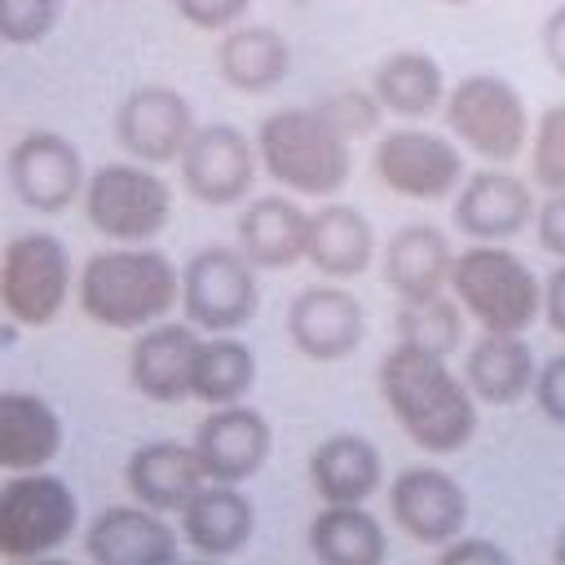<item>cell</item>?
I'll return each instance as SVG.
<instances>
[{
    "label": "cell",
    "instance_id": "1",
    "mask_svg": "<svg viewBox=\"0 0 565 565\" xmlns=\"http://www.w3.org/2000/svg\"><path fill=\"white\" fill-rule=\"evenodd\" d=\"M380 397L397 428L424 455H459L477 437V397L468 393L463 375L450 371V358L393 344L375 366Z\"/></svg>",
    "mask_w": 565,
    "mask_h": 565
},
{
    "label": "cell",
    "instance_id": "2",
    "mask_svg": "<svg viewBox=\"0 0 565 565\" xmlns=\"http://www.w3.org/2000/svg\"><path fill=\"white\" fill-rule=\"evenodd\" d=\"M75 305L106 331H146L181 305V269L150 243L102 247L75 274Z\"/></svg>",
    "mask_w": 565,
    "mask_h": 565
},
{
    "label": "cell",
    "instance_id": "3",
    "mask_svg": "<svg viewBox=\"0 0 565 565\" xmlns=\"http://www.w3.org/2000/svg\"><path fill=\"white\" fill-rule=\"evenodd\" d=\"M252 137L260 172L296 199H335L353 177V141L318 106H282Z\"/></svg>",
    "mask_w": 565,
    "mask_h": 565
},
{
    "label": "cell",
    "instance_id": "4",
    "mask_svg": "<svg viewBox=\"0 0 565 565\" xmlns=\"http://www.w3.org/2000/svg\"><path fill=\"white\" fill-rule=\"evenodd\" d=\"M446 291L481 331L525 335L543 318V278L503 243H472L455 252Z\"/></svg>",
    "mask_w": 565,
    "mask_h": 565
},
{
    "label": "cell",
    "instance_id": "5",
    "mask_svg": "<svg viewBox=\"0 0 565 565\" xmlns=\"http://www.w3.org/2000/svg\"><path fill=\"white\" fill-rule=\"evenodd\" d=\"M446 128L459 150H472L486 163H512L530 146V106L521 88L494 71H468L446 88L441 102Z\"/></svg>",
    "mask_w": 565,
    "mask_h": 565
},
{
    "label": "cell",
    "instance_id": "6",
    "mask_svg": "<svg viewBox=\"0 0 565 565\" xmlns=\"http://www.w3.org/2000/svg\"><path fill=\"white\" fill-rule=\"evenodd\" d=\"M84 221L119 247L154 243L172 221V185L159 168L137 159H115L88 172L84 181Z\"/></svg>",
    "mask_w": 565,
    "mask_h": 565
},
{
    "label": "cell",
    "instance_id": "7",
    "mask_svg": "<svg viewBox=\"0 0 565 565\" xmlns=\"http://www.w3.org/2000/svg\"><path fill=\"white\" fill-rule=\"evenodd\" d=\"M75 274L79 269L71 265V252L57 234H13L0 247V309L26 331L53 327L75 291Z\"/></svg>",
    "mask_w": 565,
    "mask_h": 565
},
{
    "label": "cell",
    "instance_id": "8",
    "mask_svg": "<svg viewBox=\"0 0 565 565\" xmlns=\"http://www.w3.org/2000/svg\"><path fill=\"white\" fill-rule=\"evenodd\" d=\"M79 530V499L66 477L40 468V472H13L0 486V556L4 561H35L57 556L71 534Z\"/></svg>",
    "mask_w": 565,
    "mask_h": 565
},
{
    "label": "cell",
    "instance_id": "9",
    "mask_svg": "<svg viewBox=\"0 0 565 565\" xmlns=\"http://www.w3.org/2000/svg\"><path fill=\"white\" fill-rule=\"evenodd\" d=\"M256 274L238 247H199L181 265V318L203 335H238L260 309Z\"/></svg>",
    "mask_w": 565,
    "mask_h": 565
},
{
    "label": "cell",
    "instance_id": "10",
    "mask_svg": "<svg viewBox=\"0 0 565 565\" xmlns=\"http://www.w3.org/2000/svg\"><path fill=\"white\" fill-rule=\"evenodd\" d=\"M371 168H375V181L388 194L411 199V203L455 199V190L468 177L459 141H450V137H441L433 128H419V124H402V128L375 132Z\"/></svg>",
    "mask_w": 565,
    "mask_h": 565
},
{
    "label": "cell",
    "instance_id": "11",
    "mask_svg": "<svg viewBox=\"0 0 565 565\" xmlns=\"http://www.w3.org/2000/svg\"><path fill=\"white\" fill-rule=\"evenodd\" d=\"M177 177L190 199L207 207H243L252 199V185L260 181V154L256 137H247L234 124H199L177 159Z\"/></svg>",
    "mask_w": 565,
    "mask_h": 565
},
{
    "label": "cell",
    "instance_id": "12",
    "mask_svg": "<svg viewBox=\"0 0 565 565\" xmlns=\"http://www.w3.org/2000/svg\"><path fill=\"white\" fill-rule=\"evenodd\" d=\"M4 172H9V185H13L18 203L31 207V212H44V216L71 212L84 199V181H88V168H84L79 150L53 128L22 132L9 146Z\"/></svg>",
    "mask_w": 565,
    "mask_h": 565
},
{
    "label": "cell",
    "instance_id": "13",
    "mask_svg": "<svg viewBox=\"0 0 565 565\" xmlns=\"http://www.w3.org/2000/svg\"><path fill=\"white\" fill-rule=\"evenodd\" d=\"M539 199L530 177L512 172L508 163H486L463 177L450 203V221L468 243H512L534 225Z\"/></svg>",
    "mask_w": 565,
    "mask_h": 565
},
{
    "label": "cell",
    "instance_id": "14",
    "mask_svg": "<svg viewBox=\"0 0 565 565\" xmlns=\"http://www.w3.org/2000/svg\"><path fill=\"white\" fill-rule=\"evenodd\" d=\"M393 525L424 547H446L468 525V490L441 463H411L388 481Z\"/></svg>",
    "mask_w": 565,
    "mask_h": 565
},
{
    "label": "cell",
    "instance_id": "15",
    "mask_svg": "<svg viewBox=\"0 0 565 565\" xmlns=\"http://www.w3.org/2000/svg\"><path fill=\"white\" fill-rule=\"evenodd\" d=\"M194 128L199 124H194L190 97L168 84H141L124 93V102L115 106V141L124 146L128 159L150 168L177 163Z\"/></svg>",
    "mask_w": 565,
    "mask_h": 565
},
{
    "label": "cell",
    "instance_id": "16",
    "mask_svg": "<svg viewBox=\"0 0 565 565\" xmlns=\"http://www.w3.org/2000/svg\"><path fill=\"white\" fill-rule=\"evenodd\" d=\"M190 446H194L207 481L243 486L265 468V459L274 450V428H269L265 411H256L247 402L207 406V415L199 419Z\"/></svg>",
    "mask_w": 565,
    "mask_h": 565
},
{
    "label": "cell",
    "instance_id": "17",
    "mask_svg": "<svg viewBox=\"0 0 565 565\" xmlns=\"http://www.w3.org/2000/svg\"><path fill=\"white\" fill-rule=\"evenodd\" d=\"M366 335L362 300L340 282H313L287 305V340L309 362H344Z\"/></svg>",
    "mask_w": 565,
    "mask_h": 565
},
{
    "label": "cell",
    "instance_id": "18",
    "mask_svg": "<svg viewBox=\"0 0 565 565\" xmlns=\"http://www.w3.org/2000/svg\"><path fill=\"white\" fill-rule=\"evenodd\" d=\"M93 565H181V534L163 512L141 503H110L84 525Z\"/></svg>",
    "mask_w": 565,
    "mask_h": 565
},
{
    "label": "cell",
    "instance_id": "19",
    "mask_svg": "<svg viewBox=\"0 0 565 565\" xmlns=\"http://www.w3.org/2000/svg\"><path fill=\"white\" fill-rule=\"evenodd\" d=\"M199 335L185 318H163L146 331L132 335V349H128V384L154 402V406H177V402H190V362H194V349H199Z\"/></svg>",
    "mask_w": 565,
    "mask_h": 565
},
{
    "label": "cell",
    "instance_id": "20",
    "mask_svg": "<svg viewBox=\"0 0 565 565\" xmlns=\"http://www.w3.org/2000/svg\"><path fill=\"white\" fill-rule=\"evenodd\" d=\"M450 265H455V247H450L446 230H437L428 221H411V225L393 230L388 243L380 247V274L388 282V291L397 296V305L441 296L450 282Z\"/></svg>",
    "mask_w": 565,
    "mask_h": 565
},
{
    "label": "cell",
    "instance_id": "21",
    "mask_svg": "<svg viewBox=\"0 0 565 565\" xmlns=\"http://www.w3.org/2000/svg\"><path fill=\"white\" fill-rule=\"evenodd\" d=\"M181 525V543H190L199 556L207 561H230L238 556L252 534H256V508L243 494V486H225V481H203L190 503L177 512Z\"/></svg>",
    "mask_w": 565,
    "mask_h": 565
},
{
    "label": "cell",
    "instance_id": "22",
    "mask_svg": "<svg viewBox=\"0 0 565 565\" xmlns=\"http://www.w3.org/2000/svg\"><path fill=\"white\" fill-rule=\"evenodd\" d=\"M375 225L362 207L353 203H335L322 199L309 212V234H305V260L327 278V282H344L358 278L375 265Z\"/></svg>",
    "mask_w": 565,
    "mask_h": 565
},
{
    "label": "cell",
    "instance_id": "23",
    "mask_svg": "<svg viewBox=\"0 0 565 565\" xmlns=\"http://www.w3.org/2000/svg\"><path fill=\"white\" fill-rule=\"evenodd\" d=\"M463 384L477 397V406H516L534 393L539 358L525 335L481 331L463 353Z\"/></svg>",
    "mask_w": 565,
    "mask_h": 565
},
{
    "label": "cell",
    "instance_id": "24",
    "mask_svg": "<svg viewBox=\"0 0 565 565\" xmlns=\"http://www.w3.org/2000/svg\"><path fill=\"white\" fill-rule=\"evenodd\" d=\"M203 481L207 477H203V463L190 441H146L124 463V486H128L132 503L163 512V516L181 512Z\"/></svg>",
    "mask_w": 565,
    "mask_h": 565
},
{
    "label": "cell",
    "instance_id": "25",
    "mask_svg": "<svg viewBox=\"0 0 565 565\" xmlns=\"http://www.w3.org/2000/svg\"><path fill=\"white\" fill-rule=\"evenodd\" d=\"M234 234H238V252L256 269H291L305 260L309 212L296 203V194H260L243 203Z\"/></svg>",
    "mask_w": 565,
    "mask_h": 565
},
{
    "label": "cell",
    "instance_id": "26",
    "mask_svg": "<svg viewBox=\"0 0 565 565\" xmlns=\"http://www.w3.org/2000/svg\"><path fill=\"white\" fill-rule=\"evenodd\" d=\"M309 486L322 503H371L384 486L380 446L362 433H331L309 450Z\"/></svg>",
    "mask_w": 565,
    "mask_h": 565
},
{
    "label": "cell",
    "instance_id": "27",
    "mask_svg": "<svg viewBox=\"0 0 565 565\" xmlns=\"http://www.w3.org/2000/svg\"><path fill=\"white\" fill-rule=\"evenodd\" d=\"M62 415L31 388H0V472H40L62 455Z\"/></svg>",
    "mask_w": 565,
    "mask_h": 565
},
{
    "label": "cell",
    "instance_id": "28",
    "mask_svg": "<svg viewBox=\"0 0 565 565\" xmlns=\"http://www.w3.org/2000/svg\"><path fill=\"white\" fill-rule=\"evenodd\" d=\"M216 71L234 93L260 97L291 75V44L265 22H238L216 40Z\"/></svg>",
    "mask_w": 565,
    "mask_h": 565
},
{
    "label": "cell",
    "instance_id": "29",
    "mask_svg": "<svg viewBox=\"0 0 565 565\" xmlns=\"http://www.w3.org/2000/svg\"><path fill=\"white\" fill-rule=\"evenodd\" d=\"M446 71L433 53L424 49H397L375 62L371 71V93L384 106V115H397L406 124H419L441 110L446 102Z\"/></svg>",
    "mask_w": 565,
    "mask_h": 565
},
{
    "label": "cell",
    "instance_id": "30",
    "mask_svg": "<svg viewBox=\"0 0 565 565\" xmlns=\"http://www.w3.org/2000/svg\"><path fill=\"white\" fill-rule=\"evenodd\" d=\"M309 556L318 565H384L388 530L366 503H322L309 521Z\"/></svg>",
    "mask_w": 565,
    "mask_h": 565
},
{
    "label": "cell",
    "instance_id": "31",
    "mask_svg": "<svg viewBox=\"0 0 565 565\" xmlns=\"http://www.w3.org/2000/svg\"><path fill=\"white\" fill-rule=\"evenodd\" d=\"M256 384V353L238 335H199L190 362V397L203 406H234L247 402Z\"/></svg>",
    "mask_w": 565,
    "mask_h": 565
},
{
    "label": "cell",
    "instance_id": "32",
    "mask_svg": "<svg viewBox=\"0 0 565 565\" xmlns=\"http://www.w3.org/2000/svg\"><path fill=\"white\" fill-rule=\"evenodd\" d=\"M393 335H397L393 344H411V349L450 358V353H459V340H463V309L455 305L450 291H441V296H433V300L397 305Z\"/></svg>",
    "mask_w": 565,
    "mask_h": 565
},
{
    "label": "cell",
    "instance_id": "33",
    "mask_svg": "<svg viewBox=\"0 0 565 565\" xmlns=\"http://www.w3.org/2000/svg\"><path fill=\"white\" fill-rule=\"evenodd\" d=\"M530 185L543 194L565 190V102H547L530 128Z\"/></svg>",
    "mask_w": 565,
    "mask_h": 565
},
{
    "label": "cell",
    "instance_id": "34",
    "mask_svg": "<svg viewBox=\"0 0 565 565\" xmlns=\"http://www.w3.org/2000/svg\"><path fill=\"white\" fill-rule=\"evenodd\" d=\"M62 22V0H0V44L31 49Z\"/></svg>",
    "mask_w": 565,
    "mask_h": 565
},
{
    "label": "cell",
    "instance_id": "35",
    "mask_svg": "<svg viewBox=\"0 0 565 565\" xmlns=\"http://www.w3.org/2000/svg\"><path fill=\"white\" fill-rule=\"evenodd\" d=\"M313 106H318V110H322L349 141L380 132V115H384V106L375 102L371 88H331V93L318 97Z\"/></svg>",
    "mask_w": 565,
    "mask_h": 565
},
{
    "label": "cell",
    "instance_id": "36",
    "mask_svg": "<svg viewBox=\"0 0 565 565\" xmlns=\"http://www.w3.org/2000/svg\"><path fill=\"white\" fill-rule=\"evenodd\" d=\"M172 9H177L194 31L221 35V31L238 26V22H247L252 0H172Z\"/></svg>",
    "mask_w": 565,
    "mask_h": 565
},
{
    "label": "cell",
    "instance_id": "37",
    "mask_svg": "<svg viewBox=\"0 0 565 565\" xmlns=\"http://www.w3.org/2000/svg\"><path fill=\"white\" fill-rule=\"evenodd\" d=\"M534 406L556 424L565 428V349L552 353L547 362H539V375H534Z\"/></svg>",
    "mask_w": 565,
    "mask_h": 565
},
{
    "label": "cell",
    "instance_id": "38",
    "mask_svg": "<svg viewBox=\"0 0 565 565\" xmlns=\"http://www.w3.org/2000/svg\"><path fill=\"white\" fill-rule=\"evenodd\" d=\"M437 565H516L512 552L481 534H459L437 552Z\"/></svg>",
    "mask_w": 565,
    "mask_h": 565
},
{
    "label": "cell",
    "instance_id": "39",
    "mask_svg": "<svg viewBox=\"0 0 565 565\" xmlns=\"http://www.w3.org/2000/svg\"><path fill=\"white\" fill-rule=\"evenodd\" d=\"M534 243H539V252L565 260V190L539 199V212H534Z\"/></svg>",
    "mask_w": 565,
    "mask_h": 565
},
{
    "label": "cell",
    "instance_id": "40",
    "mask_svg": "<svg viewBox=\"0 0 565 565\" xmlns=\"http://www.w3.org/2000/svg\"><path fill=\"white\" fill-rule=\"evenodd\" d=\"M539 49H543V62L565 79V4H556L543 26H539Z\"/></svg>",
    "mask_w": 565,
    "mask_h": 565
},
{
    "label": "cell",
    "instance_id": "41",
    "mask_svg": "<svg viewBox=\"0 0 565 565\" xmlns=\"http://www.w3.org/2000/svg\"><path fill=\"white\" fill-rule=\"evenodd\" d=\"M543 322L565 340V260L543 278Z\"/></svg>",
    "mask_w": 565,
    "mask_h": 565
},
{
    "label": "cell",
    "instance_id": "42",
    "mask_svg": "<svg viewBox=\"0 0 565 565\" xmlns=\"http://www.w3.org/2000/svg\"><path fill=\"white\" fill-rule=\"evenodd\" d=\"M552 565H565V530H561L556 543H552Z\"/></svg>",
    "mask_w": 565,
    "mask_h": 565
},
{
    "label": "cell",
    "instance_id": "43",
    "mask_svg": "<svg viewBox=\"0 0 565 565\" xmlns=\"http://www.w3.org/2000/svg\"><path fill=\"white\" fill-rule=\"evenodd\" d=\"M18 565H71L66 556H35V561H18Z\"/></svg>",
    "mask_w": 565,
    "mask_h": 565
},
{
    "label": "cell",
    "instance_id": "44",
    "mask_svg": "<svg viewBox=\"0 0 565 565\" xmlns=\"http://www.w3.org/2000/svg\"><path fill=\"white\" fill-rule=\"evenodd\" d=\"M181 565H221V561H207V556H199V561H181Z\"/></svg>",
    "mask_w": 565,
    "mask_h": 565
},
{
    "label": "cell",
    "instance_id": "45",
    "mask_svg": "<svg viewBox=\"0 0 565 565\" xmlns=\"http://www.w3.org/2000/svg\"><path fill=\"white\" fill-rule=\"evenodd\" d=\"M437 4H472V0H437Z\"/></svg>",
    "mask_w": 565,
    "mask_h": 565
}]
</instances>
